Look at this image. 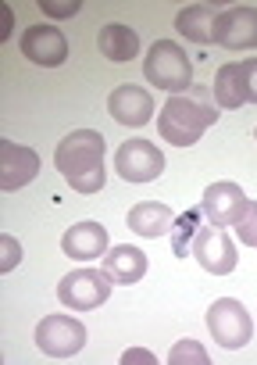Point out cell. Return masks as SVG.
I'll use <instances>...</instances> for the list:
<instances>
[{"instance_id": "obj_27", "label": "cell", "mask_w": 257, "mask_h": 365, "mask_svg": "<svg viewBox=\"0 0 257 365\" xmlns=\"http://www.w3.org/2000/svg\"><path fill=\"white\" fill-rule=\"evenodd\" d=\"M253 136H257V133H253Z\"/></svg>"}, {"instance_id": "obj_25", "label": "cell", "mask_w": 257, "mask_h": 365, "mask_svg": "<svg viewBox=\"0 0 257 365\" xmlns=\"http://www.w3.org/2000/svg\"><path fill=\"white\" fill-rule=\"evenodd\" d=\"M40 11L51 15V19H72L75 11H83V0H65V4H58V0H40Z\"/></svg>"}, {"instance_id": "obj_20", "label": "cell", "mask_w": 257, "mask_h": 365, "mask_svg": "<svg viewBox=\"0 0 257 365\" xmlns=\"http://www.w3.org/2000/svg\"><path fill=\"white\" fill-rule=\"evenodd\" d=\"M200 212L204 208H189V212H182L175 219V226H172V255L175 258H189V244H193V237L200 230Z\"/></svg>"}, {"instance_id": "obj_12", "label": "cell", "mask_w": 257, "mask_h": 365, "mask_svg": "<svg viewBox=\"0 0 257 365\" xmlns=\"http://www.w3.org/2000/svg\"><path fill=\"white\" fill-rule=\"evenodd\" d=\"M22 54L40 68H58L68 61V40L54 26H29L22 36Z\"/></svg>"}, {"instance_id": "obj_24", "label": "cell", "mask_w": 257, "mask_h": 365, "mask_svg": "<svg viewBox=\"0 0 257 365\" xmlns=\"http://www.w3.org/2000/svg\"><path fill=\"white\" fill-rule=\"evenodd\" d=\"M19 258H22V247H19V240L15 237H0V272H11L15 265H19Z\"/></svg>"}, {"instance_id": "obj_8", "label": "cell", "mask_w": 257, "mask_h": 365, "mask_svg": "<svg viewBox=\"0 0 257 365\" xmlns=\"http://www.w3.org/2000/svg\"><path fill=\"white\" fill-rule=\"evenodd\" d=\"M189 255L211 276H229L236 269V244L218 226H200L196 237H193V244H189Z\"/></svg>"}, {"instance_id": "obj_1", "label": "cell", "mask_w": 257, "mask_h": 365, "mask_svg": "<svg viewBox=\"0 0 257 365\" xmlns=\"http://www.w3.org/2000/svg\"><path fill=\"white\" fill-rule=\"evenodd\" d=\"M104 154H107V143L97 129H75L65 140H58L54 165L75 194H97L107 182Z\"/></svg>"}, {"instance_id": "obj_2", "label": "cell", "mask_w": 257, "mask_h": 365, "mask_svg": "<svg viewBox=\"0 0 257 365\" xmlns=\"http://www.w3.org/2000/svg\"><path fill=\"white\" fill-rule=\"evenodd\" d=\"M214 122H218L214 93H207L204 86H189V93L168 97V104L157 115V133L172 147H193Z\"/></svg>"}, {"instance_id": "obj_14", "label": "cell", "mask_w": 257, "mask_h": 365, "mask_svg": "<svg viewBox=\"0 0 257 365\" xmlns=\"http://www.w3.org/2000/svg\"><path fill=\"white\" fill-rule=\"evenodd\" d=\"M61 251L72 258V262H93V258H104L107 255V230L100 222H75L65 230L61 237Z\"/></svg>"}, {"instance_id": "obj_4", "label": "cell", "mask_w": 257, "mask_h": 365, "mask_svg": "<svg viewBox=\"0 0 257 365\" xmlns=\"http://www.w3.org/2000/svg\"><path fill=\"white\" fill-rule=\"evenodd\" d=\"M111 287L115 283L104 276V269H75L58 283V301L72 312H93L111 297Z\"/></svg>"}, {"instance_id": "obj_11", "label": "cell", "mask_w": 257, "mask_h": 365, "mask_svg": "<svg viewBox=\"0 0 257 365\" xmlns=\"http://www.w3.org/2000/svg\"><path fill=\"white\" fill-rule=\"evenodd\" d=\"M40 175V158L33 147L0 140V190H22L26 182H33Z\"/></svg>"}, {"instance_id": "obj_7", "label": "cell", "mask_w": 257, "mask_h": 365, "mask_svg": "<svg viewBox=\"0 0 257 365\" xmlns=\"http://www.w3.org/2000/svg\"><path fill=\"white\" fill-rule=\"evenodd\" d=\"M115 172L125 182H154L164 172V154L147 140H125L115 150Z\"/></svg>"}, {"instance_id": "obj_23", "label": "cell", "mask_w": 257, "mask_h": 365, "mask_svg": "<svg viewBox=\"0 0 257 365\" xmlns=\"http://www.w3.org/2000/svg\"><path fill=\"white\" fill-rule=\"evenodd\" d=\"M239 76H243V97H246V104H257V58L239 61Z\"/></svg>"}, {"instance_id": "obj_15", "label": "cell", "mask_w": 257, "mask_h": 365, "mask_svg": "<svg viewBox=\"0 0 257 365\" xmlns=\"http://www.w3.org/2000/svg\"><path fill=\"white\" fill-rule=\"evenodd\" d=\"M104 276L115 283V287H132L147 276V255L132 244H118L104 255Z\"/></svg>"}, {"instance_id": "obj_6", "label": "cell", "mask_w": 257, "mask_h": 365, "mask_svg": "<svg viewBox=\"0 0 257 365\" xmlns=\"http://www.w3.org/2000/svg\"><path fill=\"white\" fill-rule=\"evenodd\" d=\"M36 347L47 358H72L86 347V326L72 315H47L36 326Z\"/></svg>"}, {"instance_id": "obj_21", "label": "cell", "mask_w": 257, "mask_h": 365, "mask_svg": "<svg viewBox=\"0 0 257 365\" xmlns=\"http://www.w3.org/2000/svg\"><path fill=\"white\" fill-rule=\"evenodd\" d=\"M168 361L172 365H211V354L204 351L200 340H175Z\"/></svg>"}, {"instance_id": "obj_26", "label": "cell", "mask_w": 257, "mask_h": 365, "mask_svg": "<svg viewBox=\"0 0 257 365\" xmlns=\"http://www.w3.org/2000/svg\"><path fill=\"white\" fill-rule=\"evenodd\" d=\"M122 361H125V365H132V361H147V365H154L157 358H154L147 347H132V351H125V358H122Z\"/></svg>"}, {"instance_id": "obj_3", "label": "cell", "mask_w": 257, "mask_h": 365, "mask_svg": "<svg viewBox=\"0 0 257 365\" xmlns=\"http://www.w3.org/2000/svg\"><path fill=\"white\" fill-rule=\"evenodd\" d=\"M143 76L150 86H157L164 93H189L193 65L175 40H154L143 58Z\"/></svg>"}, {"instance_id": "obj_5", "label": "cell", "mask_w": 257, "mask_h": 365, "mask_svg": "<svg viewBox=\"0 0 257 365\" xmlns=\"http://www.w3.org/2000/svg\"><path fill=\"white\" fill-rule=\"evenodd\" d=\"M207 329H211V336H214L225 351H239V347L250 344V336H253V319H250V312H246L239 301L221 297V301H214V304L207 308Z\"/></svg>"}, {"instance_id": "obj_19", "label": "cell", "mask_w": 257, "mask_h": 365, "mask_svg": "<svg viewBox=\"0 0 257 365\" xmlns=\"http://www.w3.org/2000/svg\"><path fill=\"white\" fill-rule=\"evenodd\" d=\"M214 104L218 108H243L246 97H243V76H239V65H221L218 76H214Z\"/></svg>"}, {"instance_id": "obj_10", "label": "cell", "mask_w": 257, "mask_h": 365, "mask_svg": "<svg viewBox=\"0 0 257 365\" xmlns=\"http://www.w3.org/2000/svg\"><path fill=\"white\" fill-rule=\"evenodd\" d=\"M246 205H250V201H246V194L239 190V182H229V179L211 182V187L204 190V201H200V208H204L207 222H211V226H218V230L236 226V222L243 219Z\"/></svg>"}, {"instance_id": "obj_17", "label": "cell", "mask_w": 257, "mask_h": 365, "mask_svg": "<svg viewBox=\"0 0 257 365\" xmlns=\"http://www.w3.org/2000/svg\"><path fill=\"white\" fill-rule=\"evenodd\" d=\"M214 19H218V8H211V4H189V8H182L179 11V19H175V29H179V36H186V40H193L196 47H207V43H214Z\"/></svg>"}, {"instance_id": "obj_22", "label": "cell", "mask_w": 257, "mask_h": 365, "mask_svg": "<svg viewBox=\"0 0 257 365\" xmlns=\"http://www.w3.org/2000/svg\"><path fill=\"white\" fill-rule=\"evenodd\" d=\"M236 240L257 247V201H250L246 212H243V219L236 222Z\"/></svg>"}, {"instance_id": "obj_13", "label": "cell", "mask_w": 257, "mask_h": 365, "mask_svg": "<svg viewBox=\"0 0 257 365\" xmlns=\"http://www.w3.org/2000/svg\"><path fill=\"white\" fill-rule=\"evenodd\" d=\"M107 111H111V118H115L118 125L136 129V125H147V122H150V115H154V97H150L143 86L125 83V86L111 90V97H107Z\"/></svg>"}, {"instance_id": "obj_18", "label": "cell", "mask_w": 257, "mask_h": 365, "mask_svg": "<svg viewBox=\"0 0 257 365\" xmlns=\"http://www.w3.org/2000/svg\"><path fill=\"white\" fill-rule=\"evenodd\" d=\"M172 226H175V215L161 201H143L129 212V230L136 237H164L172 233Z\"/></svg>"}, {"instance_id": "obj_16", "label": "cell", "mask_w": 257, "mask_h": 365, "mask_svg": "<svg viewBox=\"0 0 257 365\" xmlns=\"http://www.w3.org/2000/svg\"><path fill=\"white\" fill-rule=\"evenodd\" d=\"M97 47L107 61H132L140 54V33L122 26V22H107L100 33H97Z\"/></svg>"}, {"instance_id": "obj_9", "label": "cell", "mask_w": 257, "mask_h": 365, "mask_svg": "<svg viewBox=\"0 0 257 365\" xmlns=\"http://www.w3.org/2000/svg\"><path fill=\"white\" fill-rule=\"evenodd\" d=\"M214 43L225 51H253L257 47V8H229L214 19Z\"/></svg>"}]
</instances>
